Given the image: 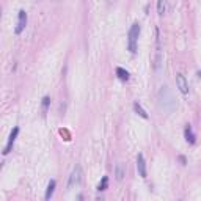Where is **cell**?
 I'll return each instance as SVG.
<instances>
[{"label":"cell","instance_id":"2e32d148","mask_svg":"<svg viewBox=\"0 0 201 201\" xmlns=\"http://www.w3.org/2000/svg\"><path fill=\"white\" fill-rule=\"evenodd\" d=\"M49 104H50V98L49 96H44L42 98V112H47V109H49Z\"/></svg>","mask_w":201,"mask_h":201},{"label":"cell","instance_id":"9a60e30c","mask_svg":"<svg viewBox=\"0 0 201 201\" xmlns=\"http://www.w3.org/2000/svg\"><path fill=\"white\" fill-rule=\"evenodd\" d=\"M107 185H109V177L104 176V177H102V181H100L99 185H98V190H99V192H102V190H105V189H107Z\"/></svg>","mask_w":201,"mask_h":201},{"label":"cell","instance_id":"8992f818","mask_svg":"<svg viewBox=\"0 0 201 201\" xmlns=\"http://www.w3.org/2000/svg\"><path fill=\"white\" fill-rule=\"evenodd\" d=\"M137 170H138V175L142 176L143 179L148 176V173H146V162H145L143 154H138V156H137Z\"/></svg>","mask_w":201,"mask_h":201},{"label":"cell","instance_id":"8fae6325","mask_svg":"<svg viewBox=\"0 0 201 201\" xmlns=\"http://www.w3.org/2000/svg\"><path fill=\"white\" fill-rule=\"evenodd\" d=\"M116 76H118V79L123 80V82H127V80H129V72H127L124 68H116Z\"/></svg>","mask_w":201,"mask_h":201},{"label":"cell","instance_id":"5b68a950","mask_svg":"<svg viewBox=\"0 0 201 201\" xmlns=\"http://www.w3.org/2000/svg\"><path fill=\"white\" fill-rule=\"evenodd\" d=\"M18 27H16V35H21L22 33V30L25 28V25H27V13L24 11V9H21V11H19V16H18Z\"/></svg>","mask_w":201,"mask_h":201},{"label":"cell","instance_id":"6da1fadb","mask_svg":"<svg viewBox=\"0 0 201 201\" xmlns=\"http://www.w3.org/2000/svg\"><path fill=\"white\" fill-rule=\"evenodd\" d=\"M157 99H159V105H160V109L165 110V112L173 113V112H175V110L177 109V102H176L175 96H173V93L170 91V88H168L167 85H163L162 88H160Z\"/></svg>","mask_w":201,"mask_h":201},{"label":"cell","instance_id":"277c9868","mask_svg":"<svg viewBox=\"0 0 201 201\" xmlns=\"http://www.w3.org/2000/svg\"><path fill=\"white\" fill-rule=\"evenodd\" d=\"M18 134H19V127H14V129L11 130V134H9V137H8V143H6V146H5V149H3V154H9V151L13 149V145H14V142H16V138H18Z\"/></svg>","mask_w":201,"mask_h":201},{"label":"cell","instance_id":"4fadbf2b","mask_svg":"<svg viewBox=\"0 0 201 201\" xmlns=\"http://www.w3.org/2000/svg\"><path fill=\"white\" fill-rule=\"evenodd\" d=\"M134 110H135V113H137V115H140V116H142V118L148 119V113H146L145 110H143V107L140 105L138 102H135V104H134Z\"/></svg>","mask_w":201,"mask_h":201},{"label":"cell","instance_id":"7a4b0ae2","mask_svg":"<svg viewBox=\"0 0 201 201\" xmlns=\"http://www.w3.org/2000/svg\"><path fill=\"white\" fill-rule=\"evenodd\" d=\"M138 36H140V24L138 22H134L132 27L129 30V41H127V46H129L130 53H137V42H138Z\"/></svg>","mask_w":201,"mask_h":201},{"label":"cell","instance_id":"ba28073f","mask_svg":"<svg viewBox=\"0 0 201 201\" xmlns=\"http://www.w3.org/2000/svg\"><path fill=\"white\" fill-rule=\"evenodd\" d=\"M157 35V49H156V60H154V69H159L162 65V49H160V39H159V30H156Z\"/></svg>","mask_w":201,"mask_h":201},{"label":"cell","instance_id":"52a82bcc","mask_svg":"<svg viewBox=\"0 0 201 201\" xmlns=\"http://www.w3.org/2000/svg\"><path fill=\"white\" fill-rule=\"evenodd\" d=\"M176 85H177V88H179V91L182 93V94H187V93H189V83H187L185 77L182 74H176Z\"/></svg>","mask_w":201,"mask_h":201},{"label":"cell","instance_id":"7c38bea8","mask_svg":"<svg viewBox=\"0 0 201 201\" xmlns=\"http://www.w3.org/2000/svg\"><path fill=\"white\" fill-rule=\"evenodd\" d=\"M185 140L190 143V145L195 143V134H193V130H192V127H190V126L185 127Z\"/></svg>","mask_w":201,"mask_h":201},{"label":"cell","instance_id":"3957f363","mask_svg":"<svg viewBox=\"0 0 201 201\" xmlns=\"http://www.w3.org/2000/svg\"><path fill=\"white\" fill-rule=\"evenodd\" d=\"M82 176H83V171H82V167L80 165H76L74 170H72L71 176L68 179V190H71L74 185H79L82 182Z\"/></svg>","mask_w":201,"mask_h":201},{"label":"cell","instance_id":"9c48e42d","mask_svg":"<svg viewBox=\"0 0 201 201\" xmlns=\"http://www.w3.org/2000/svg\"><path fill=\"white\" fill-rule=\"evenodd\" d=\"M126 176V165L123 162L116 163V168H115V177L116 181H123Z\"/></svg>","mask_w":201,"mask_h":201},{"label":"cell","instance_id":"5bb4252c","mask_svg":"<svg viewBox=\"0 0 201 201\" xmlns=\"http://www.w3.org/2000/svg\"><path fill=\"white\" fill-rule=\"evenodd\" d=\"M167 13V5H165V0H159L157 2V14L163 16Z\"/></svg>","mask_w":201,"mask_h":201},{"label":"cell","instance_id":"30bf717a","mask_svg":"<svg viewBox=\"0 0 201 201\" xmlns=\"http://www.w3.org/2000/svg\"><path fill=\"white\" fill-rule=\"evenodd\" d=\"M55 185H57V182L52 179V181L49 182V185H47V190H46V195H44V198H46V200H50V198H52L53 190H55Z\"/></svg>","mask_w":201,"mask_h":201},{"label":"cell","instance_id":"e0dca14e","mask_svg":"<svg viewBox=\"0 0 201 201\" xmlns=\"http://www.w3.org/2000/svg\"><path fill=\"white\" fill-rule=\"evenodd\" d=\"M179 160L182 162V165H185V157H184V156H179Z\"/></svg>","mask_w":201,"mask_h":201}]
</instances>
